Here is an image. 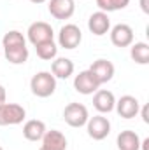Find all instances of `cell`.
Listing matches in <instances>:
<instances>
[{
  "label": "cell",
  "instance_id": "obj_17",
  "mask_svg": "<svg viewBox=\"0 0 149 150\" xmlns=\"http://www.w3.org/2000/svg\"><path fill=\"white\" fill-rule=\"evenodd\" d=\"M46 124L39 119H30L25 122L23 126V136L28 140V142H40L42 136L46 134Z\"/></svg>",
  "mask_w": 149,
  "mask_h": 150
},
{
  "label": "cell",
  "instance_id": "obj_1",
  "mask_svg": "<svg viewBox=\"0 0 149 150\" xmlns=\"http://www.w3.org/2000/svg\"><path fill=\"white\" fill-rule=\"evenodd\" d=\"M2 47H4V56L9 63L12 65H25L28 59V47H27V38L21 32L11 30L2 38Z\"/></svg>",
  "mask_w": 149,
  "mask_h": 150
},
{
  "label": "cell",
  "instance_id": "obj_18",
  "mask_svg": "<svg viewBox=\"0 0 149 150\" xmlns=\"http://www.w3.org/2000/svg\"><path fill=\"white\" fill-rule=\"evenodd\" d=\"M116 145H117L119 150H140V138L135 131L125 129L117 134Z\"/></svg>",
  "mask_w": 149,
  "mask_h": 150
},
{
  "label": "cell",
  "instance_id": "obj_8",
  "mask_svg": "<svg viewBox=\"0 0 149 150\" xmlns=\"http://www.w3.org/2000/svg\"><path fill=\"white\" fill-rule=\"evenodd\" d=\"M109 33H111L112 45H116L119 49L121 47H130L133 44V28L130 25H126V23L114 25L111 30H109Z\"/></svg>",
  "mask_w": 149,
  "mask_h": 150
},
{
  "label": "cell",
  "instance_id": "obj_3",
  "mask_svg": "<svg viewBox=\"0 0 149 150\" xmlns=\"http://www.w3.org/2000/svg\"><path fill=\"white\" fill-rule=\"evenodd\" d=\"M86 131H88V136L91 140L102 142L111 134V120L107 117H104V113L93 115L86 122Z\"/></svg>",
  "mask_w": 149,
  "mask_h": 150
},
{
  "label": "cell",
  "instance_id": "obj_26",
  "mask_svg": "<svg viewBox=\"0 0 149 150\" xmlns=\"http://www.w3.org/2000/svg\"><path fill=\"white\" fill-rule=\"evenodd\" d=\"M0 150H4V149H2V145H0Z\"/></svg>",
  "mask_w": 149,
  "mask_h": 150
},
{
  "label": "cell",
  "instance_id": "obj_5",
  "mask_svg": "<svg viewBox=\"0 0 149 150\" xmlns=\"http://www.w3.org/2000/svg\"><path fill=\"white\" fill-rule=\"evenodd\" d=\"M90 119V112L88 108L82 105V103H69L65 108H63V120L70 126V127H82L86 126Z\"/></svg>",
  "mask_w": 149,
  "mask_h": 150
},
{
  "label": "cell",
  "instance_id": "obj_21",
  "mask_svg": "<svg viewBox=\"0 0 149 150\" xmlns=\"http://www.w3.org/2000/svg\"><path fill=\"white\" fill-rule=\"evenodd\" d=\"M97 2V5H98V9L102 11V12H116V11H121V9H125L128 4H130V0H95Z\"/></svg>",
  "mask_w": 149,
  "mask_h": 150
},
{
  "label": "cell",
  "instance_id": "obj_15",
  "mask_svg": "<svg viewBox=\"0 0 149 150\" xmlns=\"http://www.w3.org/2000/svg\"><path fill=\"white\" fill-rule=\"evenodd\" d=\"M93 107L100 113H109L116 107V96L112 91L107 89H98L97 93H93Z\"/></svg>",
  "mask_w": 149,
  "mask_h": 150
},
{
  "label": "cell",
  "instance_id": "obj_23",
  "mask_svg": "<svg viewBox=\"0 0 149 150\" xmlns=\"http://www.w3.org/2000/svg\"><path fill=\"white\" fill-rule=\"evenodd\" d=\"M139 112H140V115H142V120H144V122L148 124V122H149V117H148V107L144 105V107H142V108H140Z\"/></svg>",
  "mask_w": 149,
  "mask_h": 150
},
{
  "label": "cell",
  "instance_id": "obj_16",
  "mask_svg": "<svg viewBox=\"0 0 149 150\" xmlns=\"http://www.w3.org/2000/svg\"><path fill=\"white\" fill-rule=\"evenodd\" d=\"M75 67L74 61L69 59V58H54L53 63H51V74L54 75V79H69L72 77Z\"/></svg>",
  "mask_w": 149,
  "mask_h": 150
},
{
  "label": "cell",
  "instance_id": "obj_20",
  "mask_svg": "<svg viewBox=\"0 0 149 150\" xmlns=\"http://www.w3.org/2000/svg\"><path fill=\"white\" fill-rule=\"evenodd\" d=\"M35 51H37V56L44 61H53L58 54V45L54 44V40H47V42H42L35 45Z\"/></svg>",
  "mask_w": 149,
  "mask_h": 150
},
{
  "label": "cell",
  "instance_id": "obj_24",
  "mask_svg": "<svg viewBox=\"0 0 149 150\" xmlns=\"http://www.w3.org/2000/svg\"><path fill=\"white\" fill-rule=\"evenodd\" d=\"M140 9H142V11H144L146 14H148V12H149V7H148V0H140Z\"/></svg>",
  "mask_w": 149,
  "mask_h": 150
},
{
  "label": "cell",
  "instance_id": "obj_12",
  "mask_svg": "<svg viewBox=\"0 0 149 150\" xmlns=\"http://www.w3.org/2000/svg\"><path fill=\"white\" fill-rule=\"evenodd\" d=\"M116 112L119 117L123 119H133L139 115V110H140V103L135 96H130V94H125L121 96L119 100H116Z\"/></svg>",
  "mask_w": 149,
  "mask_h": 150
},
{
  "label": "cell",
  "instance_id": "obj_25",
  "mask_svg": "<svg viewBox=\"0 0 149 150\" xmlns=\"http://www.w3.org/2000/svg\"><path fill=\"white\" fill-rule=\"evenodd\" d=\"M32 4H44V2H47V0H30Z\"/></svg>",
  "mask_w": 149,
  "mask_h": 150
},
{
  "label": "cell",
  "instance_id": "obj_2",
  "mask_svg": "<svg viewBox=\"0 0 149 150\" xmlns=\"http://www.w3.org/2000/svg\"><path fill=\"white\" fill-rule=\"evenodd\" d=\"M30 89L37 98H49L56 91V79L51 72H39L30 80Z\"/></svg>",
  "mask_w": 149,
  "mask_h": 150
},
{
  "label": "cell",
  "instance_id": "obj_27",
  "mask_svg": "<svg viewBox=\"0 0 149 150\" xmlns=\"http://www.w3.org/2000/svg\"><path fill=\"white\" fill-rule=\"evenodd\" d=\"M39 150H40V149H39Z\"/></svg>",
  "mask_w": 149,
  "mask_h": 150
},
{
  "label": "cell",
  "instance_id": "obj_10",
  "mask_svg": "<svg viewBox=\"0 0 149 150\" xmlns=\"http://www.w3.org/2000/svg\"><path fill=\"white\" fill-rule=\"evenodd\" d=\"M47 11L54 19H70L75 12V2L74 0H49Z\"/></svg>",
  "mask_w": 149,
  "mask_h": 150
},
{
  "label": "cell",
  "instance_id": "obj_13",
  "mask_svg": "<svg viewBox=\"0 0 149 150\" xmlns=\"http://www.w3.org/2000/svg\"><path fill=\"white\" fill-rule=\"evenodd\" d=\"M88 30H90L93 35H97V37H104L105 33H109V30H111L109 14H107V12H102V11L93 12V14L88 18Z\"/></svg>",
  "mask_w": 149,
  "mask_h": 150
},
{
  "label": "cell",
  "instance_id": "obj_11",
  "mask_svg": "<svg viewBox=\"0 0 149 150\" xmlns=\"http://www.w3.org/2000/svg\"><path fill=\"white\" fill-rule=\"evenodd\" d=\"M88 70L93 74V77L97 79V82H98L100 86H102V84H107L109 80H112L114 72H116V68H114L112 61L104 59V58H100V59L93 61V63H91V67H90Z\"/></svg>",
  "mask_w": 149,
  "mask_h": 150
},
{
  "label": "cell",
  "instance_id": "obj_19",
  "mask_svg": "<svg viewBox=\"0 0 149 150\" xmlns=\"http://www.w3.org/2000/svg\"><path fill=\"white\" fill-rule=\"evenodd\" d=\"M130 56L137 65H148L149 63V44L146 42H135L130 45Z\"/></svg>",
  "mask_w": 149,
  "mask_h": 150
},
{
  "label": "cell",
  "instance_id": "obj_22",
  "mask_svg": "<svg viewBox=\"0 0 149 150\" xmlns=\"http://www.w3.org/2000/svg\"><path fill=\"white\" fill-rule=\"evenodd\" d=\"M4 103H7V91H5V87L0 84V107H2Z\"/></svg>",
  "mask_w": 149,
  "mask_h": 150
},
{
  "label": "cell",
  "instance_id": "obj_6",
  "mask_svg": "<svg viewBox=\"0 0 149 150\" xmlns=\"http://www.w3.org/2000/svg\"><path fill=\"white\" fill-rule=\"evenodd\" d=\"M27 119V110L18 103H4L0 107V126H18Z\"/></svg>",
  "mask_w": 149,
  "mask_h": 150
},
{
  "label": "cell",
  "instance_id": "obj_14",
  "mask_svg": "<svg viewBox=\"0 0 149 150\" xmlns=\"http://www.w3.org/2000/svg\"><path fill=\"white\" fill-rule=\"evenodd\" d=\"M40 142H42L40 150H67V138L58 129L46 131V134L42 136Z\"/></svg>",
  "mask_w": 149,
  "mask_h": 150
},
{
  "label": "cell",
  "instance_id": "obj_4",
  "mask_svg": "<svg viewBox=\"0 0 149 150\" xmlns=\"http://www.w3.org/2000/svg\"><path fill=\"white\" fill-rule=\"evenodd\" d=\"M81 42H82V32L77 25L67 23L60 28V32H58V45L60 47L72 51L81 45Z\"/></svg>",
  "mask_w": 149,
  "mask_h": 150
},
{
  "label": "cell",
  "instance_id": "obj_9",
  "mask_svg": "<svg viewBox=\"0 0 149 150\" xmlns=\"http://www.w3.org/2000/svg\"><path fill=\"white\" fill-rule=\"evenodd\" d=\"M74 89L77 93L88 96V94H93L100 89V84L97 82V79L93 77V74L90 70H82L74 77Z\"/></svg>",
  "mask_w": 149,
  "mask_h": 150
},
{
  "label": "cell",
  "instance_id": "obj_7",
  "mask_svg": "<svg viewBox=\"0 0 149 150\" xmlns=\"http://www.w3.org/2000/svg\"><path fill=\"white\" fill-rule=\"evenodd\" d=\"M27 37L30 40V44L35 47L42 42H47V40H54V32H53V26L46 21H35L28 26L27 30Z\"/></svg>",
  "mask_w": 149,
  "mask_h": 150
}]
</instances>
